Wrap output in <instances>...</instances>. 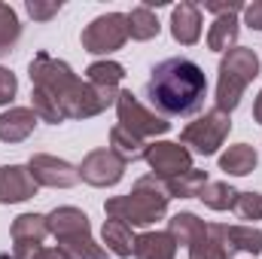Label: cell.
I'll return each instance as SVG.
<instances>
[{"label": "cell", "instance_id": "obj_1", "mask_svg": "<svg viewBox=\"0 0 262 259\" xmlns=\"http://www.w3.org/2000/svg\"><path fill=\"white\" fill-rule=\"evenodd\" d=\"M31 73V110L40 122L61 125L67 119H92L116 104L119 89H104L79 79L67 61L37 52L28 64Z\"/></svg>", "mask_w": 262, "mask_h": 259}, {"label": "cell", "instance_id": "obj_2", "mask_svg": "<svg viewBox=\"0 0 262 259\" xmlns=\"http://www.w3.org/2000/svg\"><path fill=\"white\" fill-rule=\"evenodd\" d=\"M146 98L159 116H195L207 98V76L192 58H165L149 70Z\"/></svg>", "mask_w": 262, "mask_h": 259}, {"label": "cell", "instance_id": "obj_3", "mask_svg": "<svg viewBox=\"0 0 262 259\" xmlns=\"http://www.w3.org/2000/svg\"><path fill=\"white\" fill-rule=\"evenodd\" d=\"M168 201H171V195H168L165 180L149 174V177H140L131 186L128 195L107 198L104 213L110 220H119V223L131 226V229H140V226H152L156 220H162L168 213Z\"/></svg>", "mask_w": 262, "mask_h": 259}, {"label": "cell", "instance_id": "obj_4", "mask_svg": "<svg viewBox=\"0 0 262 259\" xmlns=\"http://www.w3.org/2000/svg\"><path fill=\"white\" fill-rule=\"evenodd\" d=\"M46 220H49V235L58 241V247L70 259H107V247L92 238L85 210H79L73 204H61Z\"/></svg>", "mask_w": 262, "mask_h": 259}, {"label": "cell", "instance_id": "obj_5", "mask_svg": "<svg viewBox=\"0 0 262 259\" xmlns=\"http://www.w3.org/2000/svg\"><path fill=\"white\" fill-rule=\"evenodd\" d=\"M259 55L253 52V49H247V46H235V49H229L223 58H220V76H216V110H223V113H229L232 116V110L241 104V98H244V92H247V85L259 76Z\"/></svg>", "mask_w": 262, "mask_h": 259}, {"label": "cell", "instance_id": "obj_6", "mask_svg": "<svg viewBox=\"0 0 262 259\" xmlns=\"http://www.w3.org/2000/svg\"><path fill=\"white\" fill-rule=\"evenodd\" d=\"M229 131H232V116L213 107L204 116H198L195 122H189L180 134V140H183V146H192V153H198V156H213L226 143Z\"/></svg>", "mask_w": 262, "mask_h": 259}, {"label": "cell", "instance_id": "obj_7", "mask_svg": "<svg viewBox=\"0 0 262 259\" xmlns=\"http://www.w3.org/2000/svg\"><path fill=\"white\" fill-rule=\"evenodd\" d=\"M79 40H82V49L92 52V55H110V52L122 49L125 40H128L125 12H104V15L92 18Z\"/></svg>", "mask_w": 262, "mask_h": 259}, {"label": "cell", "instance_id": "obj_8", "mask_svg": "<svg viewBox=\"0 0 262 259\" xmlns=\"http://www.w3.org/2000/svg\"><path fill=\"white\" fill-rule=\"evenodd\" d=\"M116 116H119V125L128 128L137 137H159V134H168L171 122L165 116H159L156 110L143 107L137 101V95H131L128 89H119V98H116Z\"/></svg>", "mask_w": 262, "mask_h": 259}, {"label": "cell", "instance_id": "obj_9", "mask_svg": "<svg viewBox=\"0 0 262 259\" xmlns=\"http://www.w3.org/2000/svg\"><path fill=\"white\" fill-rule=\"evenodd\" d=\"M143 159L152 168V177H159V180H171V177L186 174L192 168V153L183 143H174V140H152V143H146Z\"/></svg>", "mask_w": 262, "mask_h": 259}, {"label": "cell", "instance_id": "obj_10", "mask_svg": "<svg viewBox=\"0 0 262 259\" xmlns=\"http://www.w3.org/2000/svg\"><path fill=\"white\" fill-rule=\"evenodd\" d=\"M125 162L113 153V149H92L79 165V180H85L89 186H98V189H107V186H116L122 177H125Z\"/></svg>", "mask_w": 262, "mask_h": 259}, {"label": "cell", "instance_id": "obj_11", "mask_svg": "<svg viewBox=\"0 0 262 259\" xmlns=\"http://www.w3.org/2000/svg\"><path fill=\"white\" fill-rule=\"evenodd\" d=\"M28 171L37 186H49V189H70L79 183L76 165H70L58 156H49V153H34L28 162Z\"/></svg>", "mask_w": 262, "mask_h": 259}, {"label": "cell", "instance_id": "obj_12", "mask_svg": "<svg viewBox=\"0 0 262 259\" xmlns=\"http://www.w3.org/2000/svg\"><path fill=\"white\" fill-rule=\"evenodd\" d=\"M37 183L28 165H0V204H18L37 195Z\"/></svg>", "mask_w": 262, "mask_h": 259}, {"label": "cell", "instance_id": "obj_13", "mask_svg": "<svg viewBox=\"0 0 262 259\" xmlns=\"http://www.w3.org/2000/svg\"><path fill=\"white\" fill-rule=\"evenodd\" d=\"M213 232L223 241L229 259L235 253H250V256L262 253V229H256V226H223V223H213Z\"/></svg>", "mask_w": 262, "mask_h": 259}, {"label": "cell", "instance_id": "obj_14", "mask_svg": "<svg viewBox=\"0 0 262 259\" xmlns=\"http://www.w3.org/2000/svg\"><path fill=\"white\" fill-rule=\"evenodd\" d=\"M171 37L180 46H195L201 40V9L195 3L183 0L171 9Z\"/></svg>", "mask_w": 262, "mask_h": 259}, {"label": "cell", "instance_id": "obj_15", "mask_svg": "<svg viewBox=\"0 0 262 259\" xmlns=\"http://www.w3.org/2000/svg\"><path fill=\"white\" fill-rule=\"evenodd\" d=\"M37 113L31 107H9L0 113V140L3 143H21L37 128Z\"/></svg>", "mask_w": 262, "mask_h": 259}, {"label": "cell", "instance_id": "obj_16", "mask_svg": "<svg viewBox=\"0 0 262 259\" xmlns=\"http://www.w3.org/2000/svg\"><path fill=\"white\" fill-rule=\"evenodd\" d=\"M134 259H174L177 241L171 232H143L134 238Z\"/></svg>", "mask_w": 262, "mask_h": 259}, {"label": "cell", "instance_id": "obj_17", "mask_svg": "<svg viewBox=\"0 0 262 259\" xmlns=\"http://www.w3.org/2000/svg\"><path fill=\"white\" fill-rule=\"evenodd\" d=\"M256 162H259V156L250 143H235L220 156V171H226L232 177H247L256 171Z\"/></svg>", "mask_w": 262, "mask_h": 259}, {"label": "cell", "instance_id": "obj_18", "mask_svg": "<svg viewBox=\"0 0 262 259\" xmlns=\"http://www.w3.org/2000/svg\"><path fill=\"white\" fill-rule=\"evenodd\" d=\"M49 235V220L43 213H18L12 220V244H43Z\"/></svg>", "mask_w": 262, "mask_h": 259}, {"label": "cell", "instance_id": "obj_19", "mask_svg": "<svg viewBox=\"0 0 262 259\" xmlns=\"http://www.w3.org/2000/svg\"><path fill=\"white\" fill-rule=\"evenodd\" d=\"M101 238H104V247H107V253H113V256L119 259H128L134 253V229L125 226V223H119V220H110L107 217V223H104V229H101Z\"/></svg>", "mask_w": 262, "mask_h": 259}, {"label": "cell", "instance_id": "obj_20", "mask_svg": "<svg viewBox=\"0 0 262 259\" xmlns=\"http://www.w3.org/2000/svg\"><path fill=\"white\" fill-rule=\"evenodd\" d=\"M238 34H241L238 15H216L213 25H210V31H207V46H210L213 52H223V55H226L229 49H235Z\"/></svg>", "mask_w": 262, "mask_h": 259}, {"label": "cell", "instance_id": "obj_21", "mask_svg": "<svg viewBox=\"0 0 262 259\" xmlns=\"http://www.w3.org/2000/svg\"><path fill=\"white\" fill-rule=\"evenodd\" d=\"M125 18H128V37L131 40H137V43H146V40L159 37V31H162L156 12H152L149 6H143V3L134 6L131 12H125Z\"/></svg>", "mask_w": 262, "mask_h": 259}, {"label": "cell", "instance_id": "obj_22", "mask_svg": "<svg viewBox=\"0 0 262 259\" xmlns=\"http://www.w3.org/2000/svg\"><path fill=\"white\" fill-rule=\"evenodd\" d=\"M168 232L174 235V241L177 244H195L198 238L207 232V223L204 220H198L195 213H189V210H183V213H174L171 220H168Z\"/></svg>", "mask_w": 262, "mask_h": 259}, {"label": "cell", "instance_id": "obj_23", "mask_svg": "<svg viewBox=\"0 0 262 259\" xmlns=\"http://www.w3.org/2000/svg\"><path fill=\"white\" fill-rule=\"evenodd\" d=\"M110 149L128 165V162H137V159H143V153H146V143H143V137H137V134H131L128 128H122V125H113L110 131Z\"/></svg>", "mask_w": 262, "mask_h": 259}, {"label": "cell", "instance_id": "obj_24", "mask_svg": "<svg viewBox=\"0 0 262 259\" xmlns=\"http://www.w3.org/2000/svg\"><path fill=\"white\" fill-rule=\"evenodd\" d=\"M207 183H210L207 180V171H198V168H189L186 174H177V177L165 180L171 198H198Z\"/></svg>", "mask_w": 262, "mask_h": 259}, {"label": "cell", "instance_id": "obj_25", "mask_svg": "<svg viewBox=\"0 0 262 259\" xmlns=\"http://www.w3.org/2000/svg\"><path fill=\"white\" fill-rule=\"evenodd\" d=\"M122 76H125V67L119 64V61H95V64L85 67V82H92V85H104V89H119V82H122Z\"/></svg>", "mask_w": 262, "mask_h": 259}, {"label": "cell", "instance_id": "obj_26", "mask_svg": "<svg viewBox=\"0 0 262 259\" xmlns=\"http://www.w3.org/2000/svg\"><path fill=\"white\" fill-rule=\"evenodd\" d=\"M210 210H232L235 207V201H238V189L235 186H229L226 180H210L201 195H198Z\"/></svg>", "mask_w": 262, "mask_h": 259}, {"label": "cell", "instance_id": "obj_27", "mask_svg": "<svg viewBox=\"0 0 262 259\" xmlns=\"http://www.w3.org/2000/svg\"><path fill=\"white\" fill-rule=\"evenodd\" d=\"M21 40V21L18 12L6 3H0V55H9L15 43Z\"/></svg>", "mask_w": 262, "mask_h": 259}, {"label": "cell", "instance_id": "obj_28", "mask_svg": "<svg viewBox=\"0 0 262 259\" xmlns=\"http://www.w3.org/2000/svg\"><path fill=\"white\" fill-rule=\"evenodd\" d=\"M189 259H229L223 241L213 232V223H207V232L198 238L195 244H189Z\"/></svg>", "mask_w": 262, "mask_h": 259}, {"label": "cell", "instance_id": "obj_29", "mask_svg": "<svg viewBox=\"0 0 262 259\" xmlns=\"http://www.w3.org/2000/svg\"><path fill=\"white\" fill-rule=\"evenodd\" d=\"M12 259H70L61 247L43 244H12Z\"/></svg>", "mask_w": 262, "mask_h": 259}, {"label": "cell", "instance_id": "obj_30", "mask_svg": "<svg viewBox=\"0 0 262 259\" xmlns=\"http://www.w3.org/2000/svg\"><path fill=\"white\" fill-rule=\"evenodd\" d=\"M232 210L238 213V220L256 223V220H262V195L259 192H238V201H235Z\"/></svg>", "mask_w": 262, "mask_h": 259}, {"label": "cell", "instance_id": "obj_31", "mask_svg": "<svg viewBox=\"0 0 262 259\" xmlns=\"http://www.w3.org/2000/svg\"><path fill=\"white\" fill-rule=\"evenodd\" d=\"M25 9H28V15L34 21H49V18H55L61 12V0H28Z\"/></svg>", "mask_w": 262, "mask_h": 259}, {"label": "cell", "instance_id": "obj_32", "mask_svg": "<svg viewBox=\"0 0 262 259\" xmlns=\"http://www.w3.org/2000/svg\"><path fill=\"white\" fill-rule=\"evenodd\" d=\"M15 92H18V79H15V73H12L9 67H0V107L12 104Z\"/></svg>", "mask_w": 262, "mask_h": 259}, {"label": "cell", "instance_id": "obj_33", "mask_svg": "<svg viewBox=\"0 0 262 259\" xmlns=\"http://www.w3.org/2000/svg\"><path fill=\"white\" fill-rule=\"evenodd\" d=\"M204 9L213 15H238V12H244V3H238V0H204Z\"/></svg>", "mask_w": 262, "mask_h": 259}, {"label": "cell", "instance_id": "obj_34", "mask_svg": "<svg viewBox=\"0 0 262 259\" xmlns=\"http://www.w3.org/2000/svg\"><path fill=\"white\" fill-rule=\"evenodd\" d=\"M244 21L253 28V31H262V0H253L244 6Z\"/></svg>", "mask_w": 262, "mask_h": 259}, {"label": "cell", "instance_id": "obj_35", "mask_svg": "<svg viewBox=\"0 0 262 259\" xmlns=\"http://www.w3.org/2000/svg\"><path fill=\"white\" fill-rule=\"evenodd\" d=\"M253 119L262 125V92L256 95V101H253Z\"/></svg>", "mask_w": 262, "mask_h": 259}]
</instances>
